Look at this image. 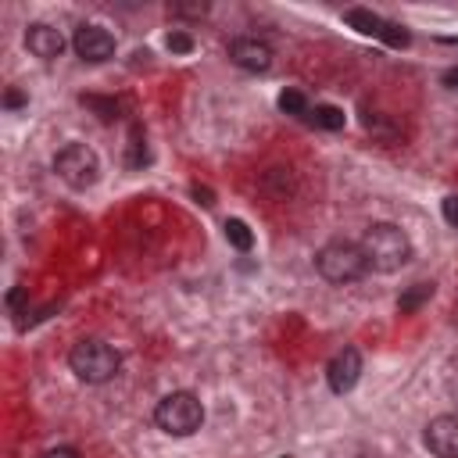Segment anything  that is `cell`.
<instances>
[{
	"label": "cell",
	"mask_w": 458,
	"mask_h": 458,
	"mask_svg": "<svg viewBox=\"0 0 458 458\" xmlns=\"http://www.w3.org/2000/svg\"><path fill=\"white\" fill-rule=\"evenodd\" d=\"M225 240H229V247H236L240 254H247V250L254 247V233H250V225H247L243 218H225Z\"/></svg>",
	"instance_id": "cell-14"
},
{
	"label": "cell",
	"mask_w": 458,
	"mask_h": 458,
	"mask_svg": "<svg viewBox=\"0 0 458 458\" xmlns=\"http://www.w3.org/2000/svg\"><path fill=\"white\" fill-rule=\"evenodd\" d=\"M21 301H25V290H11V293H7V308H11V311H14Z\"/></svg>",
	"instance_id": "cell-23"
},
{
	"label": "cell",
	"mask_w": 458,
	"mask_h": 458,
	"mask_svg": "<svg viewBox=\"0 0 458 458\" xmlns=\"http://www.w3.org/2000/svg\"><path fill=\"white\" fill-rule=\"evenodd\" d=\"M315 268H318L322 279L344 286V283L361 279V276L369 272V261H365V254H361L358 243H351V240H329L326 247H318Z\"/></svg>",
	"instance_id": "cell-3"
},
{
	"label": "cell",
	"mask_w": 458,
	"mask_h": 458,
	"mask_svg": "<svg viewBox=\"0 0 458 458\" xmlns=\"http://www.w3.org/2000/svg\"><path fill=\"white\" fill-rule=\"evenodd\" d=\"M154 422L157 429H165L168 437H193L204 422V404L197 401V394L190 390H172L157 401L154 408Z\"/></svg>",
	"instance_id": "cell-2"
},
{
	"label": "cell",
	"mask_w": 458,
	"mask_h": 458,
	"mask_svg": "<svg viewBox=\"0 0 458 458\" xmlns=\"http://www.w3.org/2000/svg\"><path fill=\"white\" fill-rule=\"evenodd\" d=\"M365 261L372 272H397L401 265L411 261V240L404 236V229H397L394 222H376L365 229V236L358 240Z\"/></svg>",
	"instance_id": "cell-1"
},
{
	"label": "cell",
	"mask_w": 458,
	"mask_h": 458,
	"mask_svg": "<svg viewBox=\"0 0 458 458\" xmlns=\"http://www.w3.org/2000/svg\"><path fill=\"white\" fill-rule=\"evenodd\" d=\"M72 47H75V54L82 61L100 64V61H107L114 54V36L104 25H79L75 36H72Z\"/></svg>",
	"instance_id": "cell-6"
},
{
	"label": "cell",
	"mask_w": 458,
	"mask_h": 458,
	"mask_svg": "<svg viewBox=\"0 0 458 458\" xmlns=\"http://www.w3.org/2000/svg\"><path fill=\"white\" fill-rule=\"evenodd\" d=\"M165 43H168V50H172V54H190V50H193V39H190L186 32H168V39H165Z\"/></svg>",
	"instance_id": "cell-18"
},
{
	"label": "cell",
	"mask_w": 458,
	"mask_h": 458,
	"mask_svg": "<svg viewBox=\"0 0 458 458\" xmlns=\"http://www.w3.org/2000/svg\"><path fill=\"white\" fill-rule=\"evenodd\" d=\"M386 47H408L411 43V36L401 29V25H394V21H386V29H383V36H379Z\"/></svg>",
	"instance_id": "cell-17"
},
{
	"label": "cell",
	"mask_w": 458,
	"mask_h": 458,
	"mask_svg": "<svg viewBox=\"0 0 458 458\" xmlns=\"http://www.w3.org/2000/svg\"><path fill=\"white\" fill-rule=\"evenodd\" d=\"M358 376H361V354H358L354 347L336 351L333 361L326 365V383H329L333 394H347V390H354Z\"/></svg>",
	"instance_id": "cell-8"
},
{
	"label": "cell",
	"mask_w": 458,
	"mask_h": 458,
	"mask_svg": "<svg viewBox=\"0 0 458 458\" xmlns=\"http://www.w3.org/2000/svg\"><path fill=\"white\" fill-rule=\"evenodd\" d=\"M193 197H197L200 204H215V200H211V190H204V186H193Z\"/></svg>",
	"instance_id": "cell-25"
},
{
	"label": "cell",
	"mask_w": 458,
	"mask_h": 458,
	"mask_svg": "<svg viewBox=\"0 0 458 458\" xmlns=\"http://www.w3.org/2000/svg\"><path fill=\"white\" fill-rule=\"evenodd\" d=\"M39 458H79V451H75V447H50V451H43Z\"/></svg>",
	"instance_id": "cell-21"
},
{
	"label": "cell",
	"mask_w": 458,
	"mask_h": 458,
	"mask_svg": "<svg viewBox=\"0 0 458 458\" xmlns=\"http://www.w3.org/2000/svg\"><path fill=\"white\" fill-rule=\"evenodd\" d=\"M279 111L283 114H297V118H308V100H304V93L301 89H283L279 93Z\"/></svg>",
	"instance_id": "cell-16"
},
{
	"label": "cell",
	"mask_w": 458,
	"mask_h": 458,
	"mask_svg": "<svg viewBox=\"0 0 458 458\" xmlns=\"http://www.w3.org/2000/svg\"><path fill=\"white\" fill-rule=\"evenodd\" d=\"M361 125H365L376 140H383V143H394V140L401 136V125H397L390 114H383V111H365V114H361Z\"/></svg>",
	"instance_id": "cell-11"
},
{
	"label": "cell",
	"mask_w": 458,
	"mask_h": 458,
	"mask_svg": "<svg viewBox=\"0 0 458 458\" xmlns=\"http://www.w3.org/2000/svg\"><path fill=\"white\" fill-rule=\"evenodd\" d=\"M440 211H444V222L458 229V193H451V197H444V204H440Z\"/></svg>",
	"instance_id": "cell-19"
},
{
	"label": "cell",
	"mask_w": 458,
	"mask_h": 458,
	"mask_svg": "<svg viewBox=\"0 0 458 458\" xmlns=\"http://www.w3.org/2000/svg\"><path fill=\"white\" fill-rule=\"evenodd\" d=\"M426 447L437 458H458V415H437L426 426Z\"/></svg>",
	"instance_id": "cell-9"
},
{
	"label": "cell",
	"mask_w": 458,
	"mask_h": 458,
	"mask_svg": "<svg viewBox=\"0 0 458 458\" xmlns=\"http://www.w3.org/2000/svg\"><path fill=\"white\" fill-rule=\"evenodd\" d=\"M172 11H175V14H204L208 7H172Z\"/></svg>",
	"instance_id": "cell-26"
},
{
	"label": "cell",
	"mask_w": 458,
	"mask_h": 458,
	"mask_svg": "<svg viewBox=\"0 0 458 458\" xmlns=\"http://www.w3.org/2000/svg\"><path fill=\"white\" fill-rule=\"evenodd\" d=\"M25 47H29V54H36L43 61H54L64 50V36L54 25H47V21H32L25 29Z\"/></svg>",
	"instance_id": "cell-10"
},
{
	"label": "cell",
	"mask_w": 458,
	"mask_h": 458,
	"mask_svg": "<svg viewBox=\"0 0 458 458\" xmlns=\"http://www.w3.org/2000/svg\"><path fill=\"white\" fill-rule=\"evenodd\" d=\"M429 297H433V283H411V286L397 297V311H404V315H408V311L422 308Z\"/></svg>",
	"instance_id": "cell-15"
},
{
	"label": "cell",
	"mask_w": 458,
	"mask_h": 458,
	"mask_svg": "<svg viewBox=\"0 0 458 458\" xmlns=\"http://www.w3.org/2000/svg\"><path fill=\"white\" fill-rule=\"evenodd\" d=\"M68 365L82 383H107L122 369V354L104 340H79L68 354Z\"/></svg>",
	"instance_id": "cell-4"
},
{
	"label": "cell",
	"mask_w": 458,
	"mask_h": 458,
	"mask_svg": "<svg viewBox=\"0 0 458 458\" xmlns=\"http://www.w3.org/2000/svg\"><path fill=\"white\" fill-rule=\"evenodd\" d=\"M54 172H57L72 190H86V186H93L97 175H100V157H97V150L86 147V143H64V147L57 150V157H54Z\"/></svg>",
	"instance_id": "cell-5"
},
{
	"label": "cell",
	"mask_w": 458,
	"mask_h": 458,
	"mask_svg": "<svg viewBox=\"0 0 458 458\" xmlns=\"http://www.w3.org/2000/svg\"><path fill=\"white\" fill-rule=\"evenodd\" d=\"M229 61L243 72H268L272 68V47L258 36H236L229 43Z\"/></svg>",
	"instance_id": "cell-7"
},
{
	"label": "cell",
	"mask_w": 458,
	"mask_h": 458,
	"mask_svg": "<svg viewBox=\"0 0 458 458\" xmlns=\"http://www.w3.org/2000/svg\"><path fill=\"white\" fill-rule=\"evenodd\" d=\"M444 86H451V89H458V64L444 72Z\"/></svg>",
	"instance_id": "cell-24"
},
{
	"label": "cell",
	"mask_w": 458,
	"mask_h": 458,
	"mask_svg": "<svg viewBox=\"0 0 458 458\" xmlns=\"http://www.w3.org/2000/svg\"><path fill=\"white\" fill-rule=\"evenodd\" d=\"M25 104V97L18 93V89H7V97H4V107H21Z\"/></svg>",
	"instance_id": "cell-22"
},
{
	"label": "cell",
	"mask_w": 458,
	"mask_h": 458,
	"mask_svg": "<svg viewBox=\"0 0 458 458\" xmlns=\"http://www.w3.org/2000/svg\"><path fill=\"white\" fill-rule=\"evenodd\" d=\"M308 122H311L315 129H329V132H336V129H344V111L333 107V104H315V107L308 111Z\"/></svg>",
	"instance_id": "cell-13"
},
{
	"label": "cell",
	"mask_w": 458,
	"mask_h": 458,
	"mask_svg": "<svg viewBox=\"0 0 458 458\" xmlns=\"http://www.w3.org/2000/svg\"><path fill=\"white\" fill-rule=\"evenodd\" d=\"M344 18H347V25L351 29H358V32H365V36H383V29H386V21L379 18V14H372V11H365V7H351V11H344Z\"/></svg>",
	"instance_id": "cell-12"
},
{
	"label": "cell",
	"mask_w": 458,
	"mask_h": 458,
	"mask_svg": "<svg viewBox=\"0 0 458 458\" xmlns=\"http://www.w3.org/2000/svg\"><path fill=\"white\" fill-rule=\"evenodd\" d=\"M82 104L97 107V111H100V118H114L111 111H118V104H114V100H97V97H82Z\"/></svg>",
	"instance_id": "cell-20"
}]
</instances>
